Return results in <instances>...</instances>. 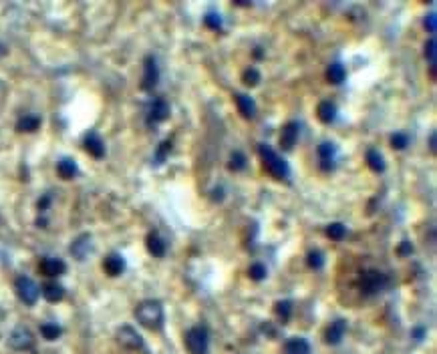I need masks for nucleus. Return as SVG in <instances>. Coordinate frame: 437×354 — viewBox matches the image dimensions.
<instances>
[{
    "label": "nucleus",
    "mask_w": 437,
    "mask_h": 354,
    "mask_svg": "<svg viewBox=\"0 0 437 354\" xmlns=\"http://www.w3.org/2000/svg\"><path fill=\"white\" fill-rule=\"evenodd\" d=\"M204 24H206L208 28H212V30H220L222 24H224V20H222V16H220L218 12H208V14L204 16Z\"/></svg>",
    "instance_id": "obj_34"
},
{
    "label": "nucleus",
    "mask_w": 437,
    "mask_h": 354,
    "mask_svg": "<svg viewBox=\"0 0 437 354\" xmlns=\"http://www.w3.org/2000/svg\"><path fill=\"white\" fill-rule=\"evenodd\" d=\"M185 348L190 354H208L210 350V336L204 326H194L185 332Z\"/></svg>",
    "instance_id": "obj_3"
},
{
    "label": "nucleus",
    "mask_w": 437,
    "mask_h": 354,
    "mask_svg": "<svg viewBox=\"0 0 437 354\" xmlns=\"http://www.w3.org/2000/svg\"><path fill=\"white\" fill-rule=\"evenodd\" d=\"M8 346L12 350H30L35 346V336L26 326H16L12 328L10 336H8Z\"/></svg>",
    "instance_id": "obj_6"
},
{
    "label": "nucleus",
    "mask_w": 437,
    "mask_h": 354,
    "mask_svg": "<svg viewBox=\"0 0 437 354\" xmlns=\"http://www.w3.org/2000/svg\"><path fill=\"white\" fill-rule=\"evenodd\" d=\"M284 354H310V342L302 336H292L284 344Z\"/></svg>",
    "instance_id": "obj_19"
},
{
    "label": "nucleus",
    "mask_w": 437,
    "mask_h": 354,
    "mask_svg": "<svg viewBox=\"0 0 437 354\" xmlns=\"http://www.w3.org/2000/svg\"><path fill=\"white\" fill-rule=\"evenodd\" d=\"M14 288H16L18 298H20L24 304H28V306L37 304V300H39V296H41V288H39V286H37V282H35V280H30L28 276H20V278H16Z\"/></svg>",
    "instance_id": "obj_5"
},
{
    "label": "nucleus",
    "mask_w": 437,
    "mask_h": 354,
    "mask_svg": "<svg viewBox=\"0 0 437 354\" xmlns=\"http://www.w3.org/2000/svg\"><path fill=\"white\" fill-rule=\"evenodd\" d=\"M260 73H258V68H254V66H250V68H246L244 70V75H242V81H244V85L246 87H256L258 83H260Z\"/></svg>",
    "instance_id": "obj_31"
},
{
    "label": "nucleus",
    "mask_w": 437,
    "mask_h": 354,
    "mask_svg": "<svg viewBox=\"0 0 437 354\" xmlns=\"http://www.w3.org/2000/svg\"><path fill=\"white\" fill-rule=\"evenodd\" d=\"M425 28L429 30V32H435V12H429L427 16H425Z\"/></svg>",
    "instance_id": "obj_37"
},
{
    "label": "nucleus",
    "mask_w": 437,
    "mask_h": 354,
    "mask_svg": "<svg viewBox=\"0 0 437 354\" xmlns=\"http://www.w3.org/2000/svg\"><path fill=\"white\" fill-rule=\"evenodd\" d=\"M345 332H347V322H345L342 318H336L334 322H330V326H328L327 332H325V340H327V344H330V346L340 344V340H342Z\"/></svg>",
    "instance_id": "obj_15"
},
{
    "label": "nucleus",
    "mask_w": 437,
    "mask_h": 354,
    "mask_svg": "<svg viewBox=\"0 0 437 354\" xmlns=\"http://www.w3.org/2000/svg\"><path fill=\"white\" fill-rule=\"evenodd\" d=\"M306 264H308V268H313V270H323V266H325V254H323V252H319V250L308 252V256H306Z\"/></svg>",
    "instance_id": "obj_28"
},
{
    "label": "nucleus",
    "mask_w": 437,
    "mask_h": 354,
    "mask_svg": "<svg viewBox=\"0 0 437 354\" xmlns=\"http://www.w3.org/2000/svg\"><path fill=\"white\" fill-rule=\"evenodd\" d=\"M336 145L332 141H323L319 145V159H321V169L323 171H332L336 165Z\"/></svg>",
    "instance_id": "obj_11"
},
{
    "label": "nucleus",
    "mask_w": 437,
    "mask_h": 354,
    "mask_svg": "<svg viewBox=\"0 0 437 354\" xmlns=\"http://www.w3.org/2000/svg\"><path fill=\"white\" fill-rule=\"evenodd\" d=\"M169 103L162 99V97H158V99H153L151 103H149V109H147V125H158V123H162L165 119L169 117Z\"/></svg>",
    "instance_id": "obj_9"
},
{
    "label": "nucleus",
    "mask_w": 437,
    "mask_h": 354,
    "mask_svg": "<svg viewBox=\"0 0 437 354\" xmlns=\"http://www.w3.org/2000/svg\"><path fill=\"white\" fill-rule=\"evenodd\" d=\"M327 79L328 83H332V85H340L347 79V68L340 62H332L327 68Z\"/></svg>",
    "instance_id": "obj_24"
},
{
    "label": "nucleus",
    "mask_w": 437,
    "mask_h": 354,
    "mask_svg": "<svg viewBox=\"0 0 437 354\" xmlns=\"http://www.w3.org/2000/svg\"><path fill=\"white\" fill-rule=\"evenodd\" d=\"M367 165H369L375 173H383L385 167H387L385 157H383L377 149H369V151H367Z\"/></svg>",
    "instance_id": "obj_25"
},
{
    "label": "nucleus",
    "mask_w": 437,
    "mask_h": 354,
    "mask_svg": "<svg viewBox=\"0 0 437 354\" xmlns=\"http://www.w3.org/2000/svg\"><path fill=\"white\" fill-rule=\"evenodd\" d=\"M327 236L330 239H334V241H340L342 237L347 236V228L342 226V224H338V222H334V224H328L327 226Z\"/></svg>",
    "instance_id": "obj_30"
},
{
    "label": "nucleus",
    "mask_w": 437,
    "mask_h": 354,
    "mask_svg": "<svg viewBox=\"0 0 437 354\" xmlns=\"http://www.w3.org/2000/svg\"><path fill=\"white\" fill-rule=\"evenodd\" d=\"M234 101H236V107H238L240 115L244 119L256 117L258 107H256V101H254L250 95H246V93H236V95H234Z\"/></svg>",
    "instance_id": "obj_13"
},
{
    "label": "nucleus",
    "mask_w": 437,
    "mask_h": 354,
    "mask_svg": "<svg viewBox=\"0 0 437 354\" xmlns=\"http://www.w3.org/2000/svg\"><path fill=\"white\" fill-rule=\"evenodd\" d=\"M248 276H250V280H254V282H262V280H266L268 270H266L264 264L256 262V264H252V266L248 268Z\"/></svg>",
    "instance_id": "obj_27"
},
{
    "label": "nucleus",
    "mask_w": 437,
    "mask_h": 354,
    "mask_svg": "<svg viewBox=\"0 0 437 354\" xmlns=\"http://www.w3.org/2000/svg\"><path fill=\"white\" fill-rule=\"evenodd\" d=\"M135 318L147 330H162L165 320L164 306L160 300H143L135 308Z\"/></svg>",
    "instance_id": "obj_1"
},
{
    "label": "nucleus",
    "mask_w": 437,
    "mask_h": 354,
    "mask_svg": "<svg viewBox=\"0 0 437 354\" xmlns=\"http://www.w3.org/2000/svg\"><path fill=\"white\" fill-rule=\"evenodd\" d=\"M276 314L282 318V320H288L290 318V314H292V302L290 300H280V302H276Z\"/></svg>",
    "instance_id": "obj_33"
},
{
    "label": "nucleus",
    "mask_w": 437,
    "mask_h": 354,
    "mask_svg": "<svg viewBox=\"0 0 437 354\" xmlns=\"http://www.w3.org/2000/svg\"><path fill=\"white\" fill-rule=\"evenodd\" d=\"M83 147H85V151H87L89 155H93L95 159L105 157V143H103V139L99 137V133H95V131H89V133L85 135Z\"/></svg>",
    "instance_id": "obj_12"
},
{
    "label": "nucleus",
    "mask_w": 437,
    "mask_h": 354,
    "mask_svg": "<svg viewBox=\"0 0 437 354\" xmlns=\"http://www.w3.org/2000/svg\"><path fill=\"white\" fill-rule=\"evenodd\" d=\"M117 342H119L123 348H127V350H141V348H143V338H141V334H139L133 326H129V324L117 328Z\"/></svg>",
    "instance_id": "obj_7"
},
{
    "label": "nucleus",
    "mask_w": 437,
    "mask_h": 354,
    "mask_svg": "<svg viewBox=\"0 0 437 354\" xmlns=\"http://www.w3.org/2000/svg\"><path fill=\"white\" fill-rule=\"evenodd\" d=\"M228 167H230L232 171H242V169H246V155H244L242 151H234V153L230 155Z\"/></svg>",
    "instance_id": "obj_29"
},
{
    "label": "nucleus",
    "mask_w": 437,
    "mask_h": 354,
    "mask_svg": "<svg viewBox=\"0 0 437 354\" xmlns=\"http://www.w3.org/2000/svg\"><path fill=\"white\" fill-rule=\"evenodd\" d=\"M387 286V276L379 270H367L361 276V292L367 296L379 294Z\"/></svg>",
    "instance_id": "obj_4"
},
{
    "label": "nucleus",
    "mask_w": 437,
    "mask_h": 354,
    "mask_svg": "<svg viewBox=\"0 0 437 354\" xmlns=\"http://www.w3.org/2000/svg\"><path fill=\"white\" fill-rule=\"evenodd\" d=\"M407 145H409V137H407V133H393V135H391V147H393V149L403 151Z\"/></svg>",
    "instance_id": "obj_32"
},
{
    "label": "nucleus",
    "mask_w": 437,
    "mask_h": 354,
    "mask_svg": "<svg viewBox=\"0 0 437 354\" xmlns=\"http://www.w3.org/2000/svg\"><path fill=\"white\" fill-rule=\"evenodd\" d=\"M39 127H41L39 115H22L16 121V131H20V133H35Z\"/></svg>",
    "instance_id": "obj_22"
},
{
    "label": "nucleus",
    "mask_w": 437,
    "mask_h": 354,
    "mask_svg": "<svg viewBox=\"0 0 437 354\" xmlns=\"http://www.w3.org/2000/svg\"><path fill=\"white\" fill-rule=\"evenodd\" d=\"M41 334L45 340H56V338H60L63 328L55 322H45V324H41Z\"/></svg>",
    "instance_id": "obj_26"
},
{
    "label": "nucleus",
    "mask_w": 437,
    "mask_h": 354,
    "mask_svg": "<svg viewBox=\"0 0 437 354\" xmlns=\"http://www.w3.org/2000/svg\"><path fill=\"white\" fill-rule=\"evenodd\" d=\"M169 151H171V141L167 139L164 143H160V147H158V153H155V163L160 165V163H164L165 157L169 155Z\"/></svg>",
    "instance_id": "obj_35"
},
{
    "label": "nucleus",
    "mask_w": 437,
    "mask_h": 354,
    "mask_svg": "<svg viewBox=\"0 0 437 354\" xmlns=\"http://www.w3.org/2000/svg\"><path fill=\"white\" fill-rule=\"evenodd\" d=\"M258 153H260V157L264 161V167L268 169V173L272 177H276V179H288L290 177V167H288L286 159L282 155H278L270 145L260 143L258 145Z\"/></svg>",
    "instance_id": "obj_2"
},
{
    "label": "nucleus",
    "mask_w": 437,
    "mask_h": 354,
    "mask_svg": "<svg viewBox=\"0 0 437 354\" xmlns=\"http://www.w3.org/2000/svg\"><path fill=\"white\" fill-rule=\"evenodd\" d=\"M298 133H300L298 121H288L280 131V147L284 151H292L296 141H298Z\"/></svg>",
    "instance_id": "obj_10"
},
{
    "label": "nucleus",
    "mask_w": 437,
    "mask_h": 354,
    "mask_svg": "<svg viewBox=\"0 0 437 354\" xmlns=\"http://www.w3.org/2000/svg\"><path fill=\"white\" fill-rule=\"evenodd\" d=\"M423 336H425V328H415L413 330V338L419 342V340H423Z\"/></svg>",
    "instance_id": "obj_40"
},
{
    "label": "nucleus",
    "mask_w": 437,
    "mask_h": 354,
    "mask_svg": "<svg viewBox=\"0 0 437 354\" xmlns=\"http://www.w3.org/2000/svg\"><path fill=\"white\" fill-rule=\"evenodd\" d=\"M41 294L45 296V300H49V302H60L65 298V288L60 284H56V282H47L43 286Z\"/></svg>",
    "instance_id": "obj_23"
},
{
    "label": "nucleus",
    "mask_w": 437,
    "mask_h": 354,
    "mask_svg": "<svg viewBox=\"0 0 437 354\" xmlns=\"http://www.w3.org/2000/svg\"><path fill=\"white\" fill-rule=\"evenodd\" d=\"M145 247H147V252H149L151 256H155V258H164L165 252H167V243H165L164 237L160 236L158 232L147 234V237H145Z\"/></svg>",
    "instance_id": "obj_17"
},
{
    "label": "nucleus",
    "mask_w": 437,
    "mask_h": 354,
    "mask_svg": "<svg viewBox=\"0 0 437 354\" xmlns=\"http://www.w3.org/2000/svg\"><path fill=\"white\" fill-rule=\"evenodd\" d=\"M317 117H319L321 123L330 125V123L336 119V105L330 103V101H321L319 107H317Z\"/></svg>",
    "instance_id": "obj_20"
},
{
    "label": "nucleus",
    "mask_w": 437,
    "mask_h": 354,
    "mask_svg": "<svg viewBox=\"0 0 437 354\" xmlns=\"http://www.w3.org/2000/svg\"><path fill=\"white\" fill-rule=\"evenodd\" d=\"M103 270L109 274V276H121L125 272V258L121 254H109L105 260H103Z\"/></svg>",
    "instance_id": "obj_16"
},
{
    "label": "nucleus",
    "mask_w": 437,
    "mask_h": 354,
    "mask_svg": "<svg viewBox=\"0 0 437 354\" xmlns=\"http://www.w3.org/2000/svg\"><path fill=\"white\" fill-rule=\"evenodd\" d=\"M56 173L63 177V179H73V177H77V173H79V167H77V163L71 157H63L56 163Z\"/></svg>",
    "instance_id": "obj_21"
},
{
    "label": "nucleus",
    "mask_w": 437,
    "mask_h": 354,
    "mask_svg": "<svg viewBox=\"0 0 437 354\" xmlns=\"http://www.w3.org/2000/svg\"><path fill=\"white\" fill-rule=\"evenodd\" d=\"M411 252H413V245H411L409 241H403V243L399 245V254H401V256H405V254H411Z\"/></svg>",
    "instance_id": "obj_39"
},
{
    "label": "nucleus",
    "mask_w": 437,
    "mask_h": 354,
    "mask_svg": "<svg viewBox=\"0 0 437 354\" xmlns=\"http://www.w3.org/2000/svg\"><path fill=\"white\" fill-rule=\"evenodd\" d=\"M425 59L429 60L431 66H435V39H429L425 43Z\"/></svg>",
    "instance_id": "obj_36"
},
{
    "label": "nucleus",
    "mask_w": 437,
    "mask_h": 354,
    "mask_svg": "<svg viewBox=\"0 0 437 354\" xmlns=\"http://www.w3.org/2000/svg\"><path fill=\"white\" fill-rule=\"evenodd\" d=\"M51 201H53V197H51L49 193H47V195H43V197L39 199V209H41V211H47V207L51 205Z\"/></svg>",
    "instance_id": "obj_38"
},
{
    "label": "nucleus",
    "mask_w": 437,
    "mask_h": 354,
    "mask_svg": "<svg viewBox=\"0 0 437 354\" xmlns=\"http://www.w3.org/2000/svg\"><path fill=\"white\" fill-rule=\"evenodd\" d=\"M429 149H431V153H435V133L429 135Z\"/></svg>",
    "instance_id": "obj_41"
},
{
    "label": "nucleus",
    "mask_w": 437,
    "mask_h": 354,
    "mask_svg": "<svg viewBox=\"0 0 437 354\" xmlns=\"http://www.w3.org/2000/svg\"><path fill=\"white\" fill-rule=\"evenodd\" d=\"M91 247H93V243H91V236H89V234H83V236H79L75 241H73V245H71V254H73L77 260H85V258L89 256Z\"/></svg>",
    "instance_id": "obj_18"
},
{
    "label": "nucleus",
    "mask_w": 437,
    "mask_h": 354,
    "mask_svg": "<svg viewBox=\"0 0 437 354\" xmlns=\"http://www.w3.org/2000/svg\"><path fill=\"white\" fill-rule=\"evenodd\" d=\"M39 270L49 278H58L67 272V264L60 258H43Z\"/></svg>",
    "instance_id": "obj_14"
},
{
    "label": "nucleus",
    "mask_w": 437,
    "mask_h": 354,
    "mask_svg": "<svg viewBox=\"0 0 437 354\" xmlns=\"http://www.w3.org/2000/svg\"><path fill=\"white\" fill-rule=\"evenodd\" d=\"M160 83V64L153 55H147L143 60V79H141V89L151 91Z\"/></svg>",
    "instance_id": "obj_8"
}]
</instances>
